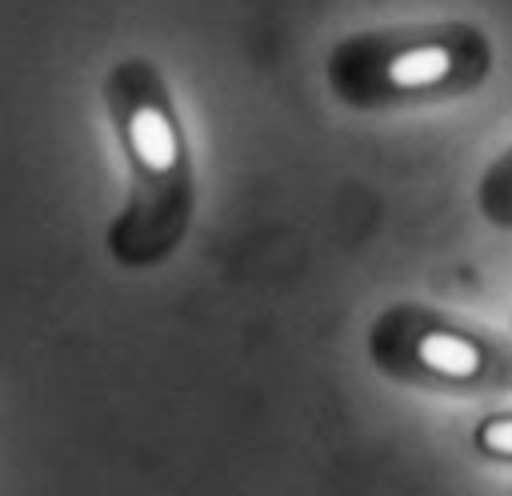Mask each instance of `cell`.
Listing matches in <instances>:
<instances>
[{
    "label": "cell",
    "instance_id": "6da1fadb",
    "mask_svg": "<svg viewBox=\"0 0 512 496\" xmlns=\"http://www.w3.org/2000/svg\"><path fill=\"white\" fill-rule=\"evenodd\" d=\"M104 112L124 156V204L104 252L124 272L168 264L196 216V160L172 84L148 56H120L104 72Z\"/></svg>",
    "mask_w": 512,
    "mask_h": 496
},
{
    "label": "cell",
    "instance_id": "7a4b0ae2",
    "mask_svg": "<svg viewBox=\"0 0 512 496\" xmlns=\"http://www.w3.org/2000/svg\"><path fill=\"white\" fill-rule=\"evenodd\" d=\"M496 68V44L472 20L384 24L340 36L324 84L348 112H400L476 92Z\"/></svg>",
    "mask_w": 512,
    "mask_h": 496
},
{
    "label": "cell",
    "instance_id": "5b68a950",
    "mask_svg": "<svg viewBox=\"0 0 512 496\" xmlns=\"http://www.w3.org/2000/svg\"><path fill=\"white\" fill-rule=\"evenodd\" d=\"M468 452L480 456V460H492V464H512V408H500V412H484L468 436H464Z\"/></svg>",
    "mask_w": 512,
    "mask_h": 496
},
{
    "label": "cell",
    "instance_id": "277c9868",
    "mask_svg": "<svg viewBox=\"0 0 512 496\" xmlns=\"http://www.w3.org/2000/svg\"><path fill=\"white\" fill-rule=\"evenodd\" d=\"M476 208L496 232H512V144L476 180Z\"/></svg>",
    "mask_w": 512,
    "mask_h": 496
},
{
    "label": "cell",
    "instance_id": "3957f363",
    "mask_svg": "<svg viewBox=\"0 0 512 496\" xmlns=\"http://www.w3.org/2000/svg\"><path fill=\"white\" fill-rule=\"evenodd\" d=\"M364 352L380 376L436 396H508L512 340L444 308L400 300L376 312Z\"/></svg>",
    "mask_w": 512,
    "mask_h": 496
}]
</instances>
